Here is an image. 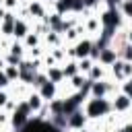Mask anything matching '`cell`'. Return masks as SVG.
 I'll use <instances>...</instances> for the list:
<instances>
[{"label":"cell","instance_id":"obj_1","mask_svg":"<svg viewBox=\"0 0 132 132\" xmlns=\"http://www.w3.org/2000/svg\"><path fill=\"white\" fill-rule=\"evenodd\" d=\"M111 111V101L105 99V97H91L85 105V116L91 118V120H97V118H103Z\"/></svg>","mask_w":132,"mask_h":132},{"label":"cell","instance_id":"obj_2","mask_svg":"<svg viewBox=\"0 0 132 132\" xmlns=\"http://www.w3.org/2000/svg\"><path fill=\"white\" fill-rule=\"evenodd\" d=\"M29 113H31V109H29V105H27V101H21L16 107H14V111L10 113V126L12 128H16V130H21L27 122H29Z\"/></svg>","mask_w":132,"mask_h":132},{"label":"cell","instance_id":"obj_3","mask_svg":"<svg viewBox=\"0 0 132 132\" xmlns=\"http://www.w3.org/2000/svg\"><path fill=\"white\" fill-rule=\"evenodd\" d=\"M99 21H101V27H103V29H109V31H113V29L120 25V21H122V14H120V10H118V8L109 6L107 10H103V12H101Z\"/></svg>","mask_w":132,"mask_h":132},{"label":"cell","instance_id":"obj_4","mask_svg":"<svg viewBox=\"0 0 132 132\" xmlns=\"http://www.w3.org/2000/svg\"><path fill=\"white\" fill-rule=\"evenodd\" d=\"M91 50H93V41H91V39H80V41H76V45L70 50V56L82 60V58H89V56H91Z\"/></svg>","mask_w":132,"mask_h":132},{"label":"cell","instance_id":"obj_5","mask_svg":"<svg viewBox=\"0 0 132 132\" xmlns=\"http://www.w3.org/2000/svg\"><path fill=\"white\" fill-rule=\"evenodd\" d=\"M111 91V85L107 82V80H95V82H91V89H89V93H91V97H107V93Z\"/></svg>","mask_w":132,"mask_h":132},{"label":"cell","instance_id":"obj_6","mask_svg":"<svg viewBox=\"0 0 132 132\" xmlns=\"http://www.w3.org/2000/svg\"><path fill=\"white\" fill-rule=\"evenodd\" d=\"M132 107V99L124 93H118L111 101V111H128Z\"/></svg>","mask_w":132,"mask_h":132},{"label":"cell","instance_id":"obj_7","mask_svg":"<svg viewBox=\"0 0 132 132\" xmlns=\"http://www.w3.org/2000/svg\"><path fill=\"white\" fill-rule=\"evenodd\" d=\"M97 60H99V64H103V66H111L116 60H118V52L113 50V47H103L101 52H99V56H97Z\"/></svg>","mask_w":132,"mask_h":132},{"label":"cell","instance_id":"obj_8","mask_svg":"<svg viewBox=\"0 0 132 132\" xmlns=\"http://www.w3.org/2000/svg\"><path fill=\"white\" fill-rule=\"evenodd\" d=\"M39 97L43 99V101H52V99H56V93H58V85L56 82H52V80H47L45 85H41L39 87Z\"/></svg>","mask_w":132,"mask_h":132},{"label":"cell","instance_id":"obj_9","mask_svg":"<svg viewBox=\"0 0 132 132\" xmlns=\"http://www.w3.org/2000/svg\"><path fill=\"white\" fill-rule=\"evenodd\" d=\"M85 124H87V116H85L80 109H76L74 113L68 116V128H72V130H82Z\"/></svg>","mask_w":132,"mask_h":132},{"label":"cell","instance_id":"obj_10","mask_svg":"<svg viewBox=\"0 0 132 132\" xmlns=\"http://www.w3.org/2000/svg\"><path fill=\"white\" fill-rule=\"evenodd\" d=\"M27 33H29V23H27L25 19H16V21H14V29H12L14 39H25Z\"/></svg>","mask_w":132,"mask_h":132},{"label":"cell","instance_id":"obj_11","mask_svg":"<svg viewBox=\"0 0 132 132\" xmlns=\"http://www.w3.org/2000/svg\"><path fill=\"white\" fill-rule=\"evenodd\" d=\"M14 21H16V16H14L12 12H8V10H6L4 19H2V27H0L2 35H12V29H14Z\"/></svg>","mask_w":132,"mask_h":132},{"label":"cell","instance_id":"obj_12","mask_svg":"<svg viewBox=\"0 0 132 132\" xmlns=\"http://www.w3.org/2000/svg\"><path fill=\"white\" fill-rule=\"evenodd\" d=\"M27 12H29L31 16H35V19H45V8H43V4L37 2V0H31V2H29Z\"/></svg>","mask_w":132,"mask_h":132},{"label":"cell","instance_id":"obj_13","mask_svg":"<svg viewBox=\"0 0 132 132\" xmlns=\"http://www.w3.org/2000/svg\"><path fill=\"white\" fill-rule=\"evenodd\" d=\"M45 76H47V80H52V82H56V85L64 80V72H62L60 66H50V68L45 70Z\"/></svg>","mask_w":132,"mask_h":132},{"label":"cell","instance_id":"obj_14","mask_svg":"<svg viewBox=\"0 0 132 132\" xmlns=\"http://www.w3.org/2000/svg\"><path fill=\"white\" fill-rule=\"evenodd\" d=\"M27 105H29L31 111H39V109L43 107V99L39 97V93H31V95L27 97Z\"/></svg>","mask_w":132,"mask_h":132},{"label":"cell","instance_id":"obj_15","mask_svg":"<svg viewBox=\"0 0 132 132\" xmlns=\"http://www.w3.org/2000/svg\"><path fill=\"white\" fill-rule=\"evenodd\" d=\"M47 109L52 116H64V99H52L47 103Z\"/></svg>","mask_w":132,"mask_h":132},{"label":"cell","instance_id":"obj_16","mask_svg":"<svg viewBox=\"0 0 132 132\" xmlns=\"http://www.w3.org/2000/svg\"><path fill=\"white\" fill-rule=\"evenodd\" d=\"M62 72H64V78H72V76H76V74H78V64H76V60L66 62V64L62 66Z\"/></svg>","mask_w":132,"mask_h":132},{"label":"cell","instance_id":"obj_17","mask_svg":"<svg viewBox=\"0 0 132 132\" xmlns=\"http://www.w3.org/2000/svg\"><path fill=\"white\" fill-rule=\"evenodd\" d=\"M118 58L124 60V62H130V64H132V45H130L128 41H126L124 45L118 47Z\"/></svg>","mask_w":132,"mask_h":132},{"label":"cell","instance_id":"obj_18","mask_svg":"<svg viewBox=\"0 0 132 132\" xmlns=\"http://www.w3.org/2000/svg\"><path fill=\"white\" fill-rule=\"evenodd\" d=\"M23 45H25V47H29V50L37 47V45H39V35H37V33H31V31H29V33H27V37L23 39Z\"/></svg>","mask_w":132,"mask_h":132},{"label":"cell","instance_id":"obj_19","mask_svg":"<svg viewBox=\"0 0 132 132\" xmlns=\"http://www.w3.org/2000/svg\"><path fill=\"white\" fill-rule=\"evenodd\" d=\"M111 72H113V76L118 78V80H124V60H116L113 64H111Z\"/></svg>","mask_w":132,"mask_h":132},{"label":"cell","instance_id":"obj_20","mask_svg":"<svg viewBox=\"0 0 132 132\" xmlns=\"http://www.w3.org/2000/svg\"><path fill=\"white\" fill-rule=\"evenodd\" d=\"M87 78L93 80V82H95V80H101V78H103V68H101L99 64H93V68L87 72Z\"/></svg>","mask_w":132,"mask_h":132},{"label":"cell","instance_id":"obj_21","mask_svg":"<svg viewBox=\"0 0 132 132\" xmlns=\"http://www.w3.org/2000/svg\"><path fill=\"white\" fill-rule=\"evenodd\" d=\"M120 14L122 16H128V19H132V0H120Z\"/></svg>","mask_w":132,"mask_h":132},{"label":"cell","instance_id":"obj_22","mask_svg":"<svg viewBox=\"0 0 132 132\" xmlns=\"http://www.w3.org/2000/svg\"><path fill=\"white\" fill-rule=\"evenodd\" d=\"M54 128H58V130H64L66 126H68V118L66 116H52V122H50Z\"/></svg>","mask_w":132,"mask_h":132},{"label":"cell","instance_id":"obj_23","mask_svg":"<svg viewBox=\"0 0 132 132\" xmlns=\"http://www.w3.org/2000/svg\"><path fill=\"white\" fill-rule=\"evenodd\" d=\"M76 64H78V72L85 74V76H87V72L93 68V60H91V58H82V60H78Z\"/></svg>","mask_w":132,"mask_h":132},{"label":"cell","instance_id":"obj_24","mask_svg":"<svg viewBox=\"0 0 132 132\" xmlns=\"http://www.w3.org/2000/svg\"><path fill=\"white\" fill-rule=\"evenodd\" d=\"M99 29H101V21H99V16H91V19L87 21V31H91V33H99Z\"/></svg>","mask_w":132,"mask_h":132},{"label":"cell","instance_id":"obj_25","mask_svg":"<svg viewBox=\"0 0 132 132\" xmlns=\"http://www.w3.org/2000/svg\"><path fill=\"white\" fill-rule=\"evenodd\" d=\"M2 70H4V74H6V78H8L10 82L19 78V66H4Z\"/></svg>","mask_w":132,"mask_h":132},{"label":"cell","instance_id":"obj_26","mask_svg":"<svg viewBox=\"0 0 132 132\" xmlns=\"http://www.w3.org/2000/svg\"><path fill=\"white\" fill-rule=\"evenodd\" d=\"M70 80H72V87H74V89H76V91H80V89H82V85H85V82H87V76H85V74H80V72H78V74H76V76H72V78H70Z\"/></svg>","mask_w":132,"mask_h":132},{"label":"cell","instance_id":"obj_27","mask_svg":"<svg viewBox=\"0 0 132 132\" xmlns=\"http://www.w3.org/2000/svg\"><path fill=\"white\" fill-rule=\"evenodd\" d=\"M12 56H19V58H23V52H25V45L23 43H19V41H14L12 45H10V50H8Z\"/></svg>","mask_w":132,"mask_h":132},{"label":"cell","instance_id":"obj_28","mask_svg":"<svg viewBox=\"0 0 132 132\" xmlns=\"http://www.w3.org/2000/svg\"><path fill=\"white\" fill-rule=\"evenodd\" d=\"M45 41H47L50 45H58V43H60V33L47 31V35H45Z\"/></svg>","mask_w":132,"mask_h":132},{"label":"cell","instance_id":"obj_29","mask_svg":"<svg viewBox=\"0 0 132 132\" xmlns=\"http://www.w3.org/2000/svg\"><path fill=\"white\" fill-rule=\"evenodd\" d=\"M4 62H6V66H19L21 62H23V58H19V56H12V54H8L6 58H2Z\"/></svg>","mask_w":132,"mask_h":132},{"label":"cell","instance_id":"obj_30","mask_svg":"<svg viewBox=\"0 0 132 132\" xmlns=\"http://www.w3.org/2000/svg\"><path fill=\"white\" fill-rule=\"evenodd\" d=\"M122 93H124V95H128V97L132 99V76H130V78H126V80L122 82Z\"/></svg>","mask_w":132,"mask_h":132},{"label":"cell","instance_id":"obj_31","mask_svg":"<svg viewBox=\"0 0 132 132\" xmlns=\"http://www.w3.org/2000/svg\"><path fill=\"white\" fill-rule=\"evenodd\" d=\"M68 8H70V4H68V2H64V0H58V2H56V12H58V14H62V16H64V12H66Z\"/></svg>","mask_w":132,"mask_h":132},{"label":"cell","instance_id":"obj_32","mask_svg":"<svg viewBox=\"0 0 132 132\" xmlns=\"http://www.w3.org/2000/svg\"><path fill=\"white\" fill-rule=\"evenodd\" d=\"M45 82H47V76H45V74H39V72H37V74H35V78H33V82H31V85H35V87H37V89H39V87H41V85H45Z\"/></svg>","mask_w":132,"mask_h":132},{"label":"cell","instance_id":"obj_33","mask_svg":"<svg viewBox=\"0 0 132 132\" xmlns=\"http://www.w3.org/2000/svg\"><path fill=\"white\" fill-rule=\"evenodd\" d=\"M16 6H19V0H2V8H4V10H8V12H10V10H14Z\"/></svg>","mask_w":132,"mask_h":132},{"label":"cell","instance_id":"obj_34","mask_svg":"<svg viewBox=\"0 0 132 132\" xmlns=\"http://www.w3.org/2000/svg\"><path fill=\"white\" fill-rule=\"evenodd\" d=\"M8 85H10V80L6 78V74H4V70L0 68V91H4V89H6Z\"/></svg>","mask_w":132,"mask_h":132},{"label":"cell","instance_id":"obj_35","mask_svg":"<svg viewBox=\"0 0 132 132\" xmlns=\"http://www.w3.org/2000/svg\"><path fill=\"white\" fill-rule=\"evenodd\" d=\"M6 103H8V95H6V91H0V109H2Z\"/></svg>","mask_w":132,"mask_h":132},{"label":"cell","instance_id":"obj_36","mask_svg":"<svg viewBox=\"0 0 132 132\" xmlns=\"http://www.w3.org/2000/svg\"><path fill=\"white\" fill-rule=\"evenodd\" d=\"M122 132H132V122H128V124L122 128Z\"/></svg>","mask_w":132,"mask_h":132},{"label":"cell","instance_id":"obj_37","mask_svg":"<svg viewBox=\"0 0 132 132\" xmlns=\"http://www.w3.org/2000/svg\"><path fill=\"white\" fill-rule=\"evenodd\" d=\"M126 41H128V43H130V45H132V29H130V31H128V33H126Z\"/></svg>","mask_w":132,"mask_h":132},{"label":"cell","instance_id":"obj_38","mask_svg":"<svg viewBox=\"0 0 132 132\" xmlns=\"http://www.w3.org/2000/svg\"><path fill=\"white\" fill-rule=\"evenodd\" d=\"M4 14H6V10H4V8H2V6H0V21H2V19H4Z\"/></svg>","mask_w":132,"mask_h":132},{"label":"cell","instance_id":"obj_39","mask_svg":"<svg viewBox=\"0 0 132 132\" xmlns=\"http://www.w3.org/2000/svg\"><path fill=\"white\" fill-rule=\"evenodd\" d=\"M80 132H93V130H85V128H82V130H80Z\"/></svg>","mask_w":132,"mask_h":132},{"label":"cell","instance_id":"obj_40","mask_svg":"<svg viewBox=\"0 0 132 132\" xmlns=\"http://www.w3.org/2000/svg\"><path fill=\"white\" fill-rule=\"evenodd\" d=\"M0 6H2V0H0Z\"/></svg>","mask_w":132,"mask_h":132},{"label":"cell","instance_id":"obj_41","mask_svg":"<svg viewBox=\"0 0 132 132\" xmlns=\"http://www.w3.org/2000/svg\"><path fill=\"white\" fill-rule=\"evenodd\" d=\"M37 2H41V0H37Z\"/></svg>","mask_w":132,"mask_h":132}]
</instances>
